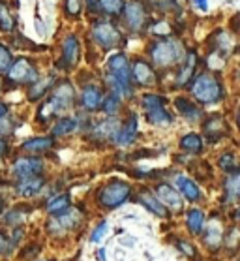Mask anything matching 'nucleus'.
Instances as JSON below:
<instances>
[{
    "mask_svg": "<svg viewBox=\"0 0 240 261\" xmlns=\"http://www.w3.org/2000/svg\"><path fill=\"white\" fill-rule=\"evenodd\" d=\"M194 4L197 10H203V12L208 10V0H194Z\"/></svg>",
    "mask_w": 240,
    "mask_h": 261,
    "instance_id": "a19ab883",
    "label": "nucleus"
},
{
    "mask_svg": "<svg viewBox=\"0 0 240 261\" xmlns=\"http://www.w3.org/2000/svg\"><path fill=\"white\" fill-rule=\"evenodd\" d=\"M124 6H126L124 0H98V10L111 17L120 15L124 12Z\"/></svg>",
    "mask_w": 240,
    "mask_h": 261,
    "instance_id": "c85d7f7f",
    "label": "nucleus"
},
{
    "mask_svg": "<svg viewBox=\"0 0 240 261\" xmlns=\"http://www.w3.org/2000/svg\"><path fill=\"white\" fill-rule=\"evenodd\" d=\"M150 59L156 68H171L180 62L184 57V47L175 38H164L150 45Z\"/></svg>",
    "mask_w": 240,
    "mask_h": 261,
    "instance_id": "7ed1b4c3",
    "label": "nucleus"
},
{
    "mask_svg": "<svg viewBox=\"0 0 240 261\" xmlns=\"http://www.w3.org/2000/svg\"><path fill=\"white\" fill-rule=\"evenodd\" d=\"M154 196L158 197L165 207L173 208V211H180L182 205H184L182 196L176 192V188H173V186L167 182H159L158 186H156V194H154Z\"/></svg>",
    "mask_w": 240,
    "mask_h": 261,
    "instance_id": "f8f14e48",
    "label": "nucleus"
},
{
    "mask_svg": "<svg viewBox=\"0 0 240 261\" xmlns=\"http://www.w3.org/2000/svg\"><path fill=\"white\" fill-rule=\"evenodd\" d=\"M13 175L17 178H26V177H38L43 171V162L36 156H24V158H17L13 162L12 167Z\"/></svg>",
    "mask_w": 240,
    "mask_h": 261,
    "instance_id": "9d476101",
    "label": "nucleus"
},
{
    "mask_svg": "<svg viewBox=\"0 0 240 261\" xmlns=\"http://www.w3.org/2000/svg\"><path fill=\"white\" fill-rule=\"evenodd\" d=\"M6 244H8V237L2 231H0V254L6 250Z\"/></svg>",
    "mask_w": 240,
    "mask_h": 261,
    "instance_id": "79ce46f5",
    "label": "nucleus"
},
{
    "mask_svg": "<svg viewBox=\"0 0 240 261\" xmlns=\"http://www.w3.org/2000/svg\"><path fill=\"white\" fill-rule=\"evenodd\" d=\"M68 208H70V196L68 194H59L47 201V211L51 214H60Z\"/></svg>",
    "mask_w": 240,
    "mask_h": 261,
    "instance_id": "c756f323",
    "label": "nucleus"
},
{
    "mask_svg": "<svg viewBox=\"0 0 240 261\" xmlns=\"http://www.w3.org/2000/svg\"><path fill=\"white\" fill-rule=\"evenodd\" d=\"M225 199L227 201H240V171L229 175L225 180Z\"/></svg>",
    "mask_w": 240,
    "mask_h": 261,
    "instance_id": "a878e982",
    "label": "nucleus"
},
{
    "mask_svg": "<svg viewBox=\"0 0 240 261\" xmlns=\"http://www.w3.org/2000/svg\"><path fill=\"white\" fill-rule=\"evenodd\" d=\"M64 10H66V15L77 17L83 10V2L81 0H64Z\"/></svg>",
    "mask_w": 240,
    "mask_h": 261,
    "instance_id": "c9c22d12",
    "label": "nucleus"
},
{
    "mask_svg": "<svg viewBox=\"0 0 240 261\" xmlns=\"http://www.w3.org/2000/svg\"><path fill=\"white\" fill-rule=\"evenodd\" d=\"M222 237H223V233H222V227H220V224H216V222H212L210 226L206 227V231H205V243L208 248L212 250H216L220 248V244H222Z\"/></svg>",
    "mask_w": 240,
    "mask_h": 261,
    "instance_id": "bb28decb",
    "label": "nucleus"
},
{
    "mask_svg": "<svg viewBox=\"0 0 240 261\" xmlns=\"http://www.w3.org/2000/svg\"><path fill=\"white\" fill-rule=\"evenodd\" d=\"M175 186H176V192H178L184 199H188V201H199L201 199L199 186H197L190 177H186V175H178V177L175 178Z\"/></svg>",
    "mask_w": 240,
    "mask_h": 261,
    "instance_id": "dca6fc26",
    "label": "nucleus"
},
{
    "mask_svg": "<svg viewBox=\"0 0 240 261\" xmlns=\"http://www.w3.org/2000/svg\"><path fill=\"white\" fill-rule=\"evenodd\" d=\"M137 134H139V120H137V115L131 113L128 117V120H126V124L120 128L115 141L118 145H122V147H128V145H131L137 139Z\"/></svg>",
    "mask_w": 240,
    "mask_h": 261,
    "instance_id": "2eb2a0df",
    "label": "nucleus"
},
{
    "mask_svg": "<svg viewBox=\"0 0 240 261\" xmlns=\"http://www.w3.org/2000/svg\"><path fill=\"white\" fill-rule=\"evenodd\" d=\"M92 40L103 49H115L122 42V34L109 21H98L92 24Z\"/></svg>",
    "mask_w": 240,
    "mask_h": 261,
    "instance_id": "0eeeda50",
    "label": "nucleus"
},
{
    "mask_svg": "<svg viewBox=\"0 0 240 261\" xmlns=\"http://www.w3.org/2000/svg\"><path fill=\"white\" fill-rule=\"evenodd\" d=\"M131 79H134L137 85H143V87H150V85L156 83V71L148 62L145 60H135L134 66H131Z\"/></svg>",
    "mask_w": 240,
    "mask_h": 261,
    "instance_id": "ddd939ff",
    "label": "nucleus"
},
{
    "mask_svg": "<svg viewBox=\"0 0 240 261\" xmlns=\"http://www.w3.org/2000/svg\"><path fill=\"white\" fill-rule=\"evenodd\" d=\"M103 98H105V96H103L101 89L96 87V85H87V87L81 90V103L88 111H96L98 107H101Z\"/></svg>",
    "mask_w": 240,
    "mask_h": 261,
    "instance_id": "f3484780",
    "label": "nucleus"
},
{
    "mask_svg": "<svg viewBox=\"0 0 240 261\" xmlns=\"http://www.w3.org/2000/svg\"><path fill=\"white\" fill-rule=\"evenodd\" d=\"M77 130V120L75 119H62L57 122V126L53 128V136H68V134H71V132Z\"/></svg>",
    "mask_w": 240,
    "mask_h": 261,
    "instance_id": "2f4dec72",
    "label": "nucleus"
},
{
    "mask_svg": "<svg viewBox=\"0 0 240 261\" xmlns=\"http://www.w3.org/2000/svg\"><path fill=\"white\" fill-rule=\"evenodd\" d=\"M236 79H238V83H240V68H238V71H236Z\"/></svg>",
    "mask_w": 240,
    "mask_h": 261,
    "instance_id": "09e8293b",
    "label": "nucleus"
},
{
    "mask_svg": "<svg viewBox=\"0 0 240 261\" xmlns=\"http://www.w3.org/2000/svg\"><path fill=\"white\" fill-rule=\"evenodd\" d=\"M236 126H238V130H240V109H238V115H236Z\"/></svg>",
    "mask_w": 240,
    "mask_h": 261,
    "instance_id": "a18cd8bd",
    "label": "nucleus"
},
{
    "mask_svg": "<svg viewBox=\"0 0 240 261\" xmlns=\"http://www.w3.org/2000/svg\"><path fill=\"white\" fill-rule=\"evenodd\" d=\"M236 23H238V24H240V17H238V19H236Z\"/></svg>",
    "mask_w": 240,
    "mask_h": 261,
    "instance_id": "8fccbe9b",
    "label": "nucleus"
},
{
    "mask_svg": "<svg viewBox=\"0 0 240 261\" xmlns=\"http://www.w3.org/2000/svg\"><path fill=\"white\" fill-rule=\"evenodd\" d=\"M53 83H55V75H47V77H43V79H36L34 83L30 85L29 98L30 100H40V98H43L47 90L53 87Z\"/></svg>",
    "mask_w": 240,
    "mask_h": 261,
    "instance_id": "5701e85b",
    "label": "nucleus"
},
{
    "mask_svg": "<svg viewBox=\"0 0 240 261\" xmlns=\"http://www.w3.org/2000/svg\"><path fill=\"white\" fill-rule=\"evenodd\" d=\"M118 107H120V98H117V96H105L103 98V103H101V109L105 111L107 115H115L118 111Z\"/></svg>",
    "mask_w": 240,
    "mask_h": 261,
    "instance_id": "72a5a7b5",
    "label": "nucleus"
},
{
    "mask_svg": "<svg viewBox=\"0 0 240 261\" xmlns=\"http://www.w3.org/2000/svg\"><path fill=\"white\" fill-rule=\"evenodd\" d=\"M225 244L229 248H238L240 244V227H231L229 229V235L225 239Z\"/></svg>",
    "mask_w": 240,
    "mask_h": 261,
    "instance_id": "4c0bfd02",
    "label": "nucleus"
},
{
    "mask_svg": "<svg viewBox=\"0 0 240 261\" xmlns=\"http://www.w3.org/2000/svg\"><path fill=\"white\" fill-rule=\"evenodd\" d=\"M105 231H107V222H101L100 226L94 229L92 235H90V241H92V243H98V241H101V237L105 235Z\"/></svg>",
    "mask_w": 240,
    "mask_h": 261,
    "instance_id": "ea45409f",
    "label": "nucleus"
},
{
    "mask_svg": "<svg viewBox=\"0 0 240 261\" xmlns=\"http://www.w3.org/2000/svg\"><path fill=\"white\" fill-rule=\"evenodd\" d=\"M124 21H126V27L134 32H139L143 30V27L148 23V15H147V8L143 6V2L139 0H129L124 6Z\"/></svg>",
    "mask_w": 240,
    "mask_h": 261,
    "instance_id": "1a4fd4ad",
    "label": "nucleus"
},
{
    "mask_svg": "<svg viewBox=\"0 0 240 261\" xmlns=\"http://www.w3.org/2000/svg\"><path fill=\"white\" fill-rule=\"evenodd\" d=\"M176 244H178V250L184 252L188 257H195V255H197V252H195L194 244L192 243H188V241H176Z\"/></svg>",
    "mask_w": 240,
    "mask_h": 261,
    "instance_id": "58836bf2",
    "label": "nucleus"
},
{
    "mask_svg": "<svg viewBox=\"0 0 240 261\" xmlns=\"http://www.w3.org/2000/svg\"><path fill=\"white\" fill-rule=\"evenodd\" d=\"M43 184H45V180L41 177L19 178L17 186H15V192H17V196H21V197H34L41 192Z\"/></svg>",
    "mask_w": 240,
    "mask_h": 261,
    "instance_id": "a211bd4d",
    "label": "nucleus"
},
{
    "mask_svg": "<svg viewBox=\"0 0 240 261\" xmlns=\"http://www.w3.org/2000/svg\"><path fill=\"white\" fill-rule=\"evenodd\" d=\"M40 77L38 66L30 59H17L8 70V81L15 85H32Z\"/></svg>",
    "mask_w": 240,
    "mask_h": 261,
    "instance_id": "423d86ee",
    "label": "nucleus"
},
{
    "mask_svg": "<svg viewBox=\"0 0 240 261\" xmlns=\"http://www.w3.org/2000/svg\"><path fill=\"white\" fill-rule=\"evenodd\" d=\"M2 211H4V201L0 199V214H2Z\"/></svg>",
    "mask_w": 240,
    "mask_h": 261,
    "instance_id": "49530a36",
    "label": "nucleus"
},
{
    "mask_svg": "<svg viewBox=\"0 0 240 261\" xmlns=\"http://www.w3.org/2000/svg\"><path fill=\"white\" fill-rule=\"evenodd\" d=\"M79 42H77L75 36H66L64 42H62V68H75L79 62Z\"/></svg>",
    "mask_w": 240,
    "mask_h": 261,
    "instance_id": "4468645a",
    "label": "nucleus"
},
{
    "mask_svg": "<svg viewBox=\"0 0 240 261\" xmlns=\"http://www.w3.org/2000/svg\"><path fill=\"white\" fill-rule=\"evenodd\" d=\"M227 122L223 120V117L220 115H210L208 119L205 120V124H203V134H205L206 141L210 143H216L220 141L223 136H227Z\"/></svg>",
    "mask_w": 240,
    "mask_h": 261,
    "instance_id": "9b49d317",
    "label": "nucleus"
},
{
    "mask_svg": "<svg viewBox=\"0 0 240 261\" xmlns=\"http://www.w3.org/2000/svg\"><path fill=\"white\" fill-rule=\"evenodd\" d=\"M107 75L115 77L126 89L134 90V87H131V66H129L128 57L124 53L113 55L111 59L107 60Z\"/></svg>",
    "mask_w": 240,
    "mask_h": 261,
    "instance_id": "6e6552de",
    "label": "nucleus"
},
{
    "mask_svg": "<svg viewBox=\"0 0 240 261\" xmlns=\"http://www.w3.org/2000/svg\"><path fill=\"white\" fill-rule=\"evenodd\" d=\"M167 100L162 94H147L141 100V107L145 117L154 126H169L173 122V115L167 111Z\"/></svg>",
    "mask_w": 240,
    "mask_h": 261,
    "instance_id": "39448f33",
    "label": "nucleus"
},
{
    "mask_svg": "<svg viewBox=\"0 0 240 261\" xmlns=\"http://www.w3.org/2000/svg\"><path fill=\"white\" fill-rule=\"evenodd\" d=\"M195 68H197V55H195L194 51H190V53L186 55V62H184L180 73H178V77H176V87H186L190 81H194Z\"/></svg>",
    "mask_w": 240,
    "mask_h": 261,
    "instance_id": "6ab92c4d",
    "label": "nucleus"
},
{
    "mask_svg": "<svg viewBox=\"0 0 240 261\" xmlns=\"http://www.w3.org/2000/svg\"><path fill=\"white\" fill-rule=\"evenodd\" d=\"M139 201L143 203V205H145V207H147L150 213L158 214V216H162V218H167V216H169V208L165 207L164 203L159 201V199L154 196L152 192L143 190V192H141V196H139Z\"/></svg>",
    "mask_w": 240,
    "mask_h": 261,
    "instance_id": "aec40b11",
    "label": "nucleus"
},
{
    "mask_svg": "<svg viewBox=\"0 0 240 261\" xmlns=\"http://www.w3.org/2000/svg\"><path fill=\"white\" fill-rule=\"evenodd\" d=\"M118 132H120V126L115 119H107L103 122H98V124L94 126V137H98V139H117Z\"/></svg>",
    "mask_w": 240,
    "mask_h": 261,
    "instance_id": "412c9836",
    "label": "nucleus"
},
{
    "mask_svg": "<svg viewBox=\"0 0 240 261\" xmlns=\"http://www.w3.org/2000/svg\"><path fill=\"white\" fill-rule=\"evenodd\" d=\"M129 196H131V186L120 178H113L111 182H107L98 190L96 199L103 208H117L128 201Z\"/></svg>",
    "mask_w": 240,
    "mask_h": 261,
    "instance_id": "20e7f679",
    "label": "nucleus"
},
{
    "mask_svg": "<svg viewBox=\"0 0 240 261\" xmlns=\"http://www.w3.org/2000/svg\"><path fill=\"white\" fill-rule=\"evenodd\" d=\"M175 107L180 111L182 117H186L188 120H199L203 117V111H201L199 107L195 106L192 100H188V98H176L175 100Z\"/></svg>",
    "mask_w": 240,
    "mask_h": 261,
    "instance_id": "4be33fe9",
    "label": "nucleus"
},
{
    "mask_svg": "<svg viewBox=\"0 0 240 261\" xmlns=\"http://www.w3.org/2000/svg\"><path fill=\"white\" fill-rule=\"evenodd\" d=\"M8 150V143L4 141V139H0V158L4 156V152Z\"/></svg>",
    "mask_w": 240,
    "mask_h": 261,
    "instance_id": "c03bdc74",
    "label": "nucleus"
},
{
    "mask_svg": "<svg viewBox=\"0 0 240 261\" xmlns=\"http://www.w3.org/2000/svg\"><path fill=\"white\" fill-rule=\"evenodd\" d=\"M234 218L240 220V208H238V211H236V214H234Z\"/></svg>",
    "mask_w": 240,
    "mask_h": 261,
    "instance_id": "de8ad7c7",
    "label": "nucleus"
},
{
    "mask_svg": "<svg viewBox=\"0 0 240 261\" xmlns=\"http://www.w3.org/2000/svg\"><path fill=\"white\" fill-rule=\"evenodd\" d=\"M186 224H188V227H190V231L194 233V235H199V233L203 231V227H205V213L199 211V208L188 211Z\"/></svg>",
    "mask_w": 240,
    "mask_h": 261,
    "instance_id": "b1692460",
    "label": "nucleus"
},
{
    "mask_svg": "<svg viewBox=\"0 0 240 261\" xmlns=\"http://www.w3.org/2000/svg\"><path fill=\"white\" fill-rule=\"evenodd\" d=\"M220 167H222V169L225 173L233 175V173L238 171L240 164H238V160H236V156L231 154V152H225V154H223L222 158H220Z\"/></svg>",
    "mask_w": 240,
    "mask_h": 261,
    "instance_id": "473e14b6",
    "label": "nucleus"
},
{
    "mask_svg": "<svg viewBox=\"0 0 240 261\" xmlns=\"http://www.w3.org/2000/svg\"><path fill=\"white\" fill-rule=\"evenodd\" d=\"M53 136L51 137H34V139H29V141H24L21 147L24 150H29V152H45L49 148L53 147Z\"/></svg>",
    "mask_w": 240,
    "mask_h": 261,
    "instance_id": "393cba45",
    "label": "nucleus"
},
{
    "mask_svg": "<svg viewBox=\"0 0 240 261\" xmlns=\"http://www.w3.org/2000/svg\"><path fill=\"white\" fill-rule=\"evenodd\" d=\"M223 62H225V55L223 53H218L212 49L210 53H208V59H206V64L210 66L212 70H218V68H222Z\"/></svg>",
    "mask_w": 240,
    "mask_h": 261,
    "instance_id": "e433bc0d",
    "label": "nucleus"
},
{
    "mask_svg": "<svg viewBox=\"0 0 240 261\" xmlns=\"http://www.w3.org/2000/svg\"><path fill=\"white\" fill-rule=\"evenodd\" d=\"M10 66H12V51L4 43H0V71H8Z\"/></svg>",
    "mask_w": 240,
    "mask_h": 261,
    "instance_id": "f704fd0d",
    "label": "nucleus"
},
{
    "mask_svg": "<svg viewBox=\"0 0 240 261\" xmlns=\"http://www.w3.org/2000/svg\"><path fill=\"white\" fill-rule=\"evenodd\" d=\"M15 29V19L6 4H0V30L2 32H12Z\"/></svg>",
    "mask_w": 240,
    "mask_h": 261,
    "instance_id": "7c9ffc66",
    "label": "nucleus"
},
{
    "mask_svg": "<svg viewBox=\"0 0 240 261\" xmlns=\"http://www.w3.org/2000/svg\"><path fill=\"white\" fill-rule=\"evenodd\" d=\"M192 96L203 106H212L223 100V85L214 73L203 71L192 83Z\"/></svg>",
    "mask_w": 240,
    "mask_h": 261,
    "instance_id": "f03ea898",
    "label": "nucleus"
},
{
    "mask_svg": "<svg viewBox=\"0 0 240 261\" xmlns=\"http://www.w3.org/2000/svg\"><path fill=\"white\" fill-rule=\"evenodd\" d=\"M43 261H53V259H43Z\"/></svg>",
    "mask_w": 240,
    "mask_h": 261,
    "instance_id": "3c124183",
    "label": "nucleus"
},
{
    "mask_svg": "<svg viewBox=\"0 0 240 261\" xmlns=\"http://www.w3.org/2000/svg\"><path fill=\"white\" fill-rule=\"evenodd\" d=\"M73 100H75V90L68 81H62L53 89V92L49 94L43 103H41L40 111H38V119L47 122V120L55 119L62 115L64 111H68L71 106H73Z\"/></svg>",
    "mask_w": 240,
    "mask_h": 261,
    "instance_id": "f257e3e1",
    "label": "nucleus"
},
{
    "mask_svg": "<svg viewBox=\"0 0 240 261\" xmlns=\"http://www.w3.org/2000/svg\"><path fill=\"white\" fill-rule=\"evenodd\" d=\"M6 115H8V106L4 103V101H0V120L4 119Z\"/></svg>",
    "mask_w": 240,
    "mask_h": 261,
    "instance_id": "37998d69",
    "label": "nucleus"
},
{
    "mask_svg": "<svg viewBox=\"0 0 240 261\" xmlns=\"http://www.w3.org/2000/svg\"><path fill=\"white\" fill-rule=\"evenodd\" d=\"M180 148L186 152H192V154H199L203 150V137L197 134H188L180 139Z\"/></svg>",
    "mask_w": 240,
    "mask_h": 261,
    "instance_id": "cd10ccee",
    "label": "nucleus"
}]
</instances>
